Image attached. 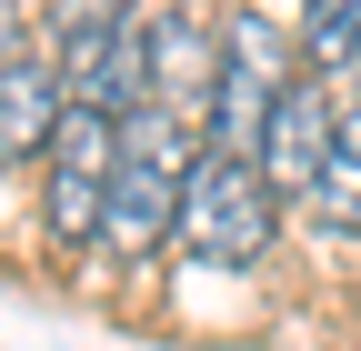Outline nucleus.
I'll return each instance as SVG.
<instances>
[{
    "label": "nucleus",
    "mask_w": 361,
    "mask_h": 351,
    "mask_svg": "<svg viewBox=\"0 0 361 351\" xmlns=\"http://www.w3.org/2000/svg\"><path fill=\"white\" fill-rule=\"evenodd\" d=\"M211 151V130L201 121H180V111H121V161H111V211H101V241L121 261H141L171 241L180 221V181H191V161Z\"/></svg>",
    "instance_id": "f257e3e1"
},
{
    "label": "nucleus",
    "mask_w": 361,
    "mask_h": 351,
    "mask_svg": "<svg viewBox=\"0 0 361 351\" xmlns=\"http://www.w3.org/2000/svg\"><path fill=\"white\" fill-rule=\"evenodd\" d=\"M271 231H281V191L261 181V161L251 151H201L191 161V181H180V221H171V241L191 251V261H261L271 251Z\"/></svg>",
    "instance_id": "f03ea898"
},
{
    "label": "nucleus",
    "mask_w": 361,
    "mask_h": 351,
    "mask_svg": "<svg viewBox=\"0 0 361 351\" xmlns=\"http://www.w3.org/2000/svg\"><path fill=\"white\" fill-rule=\"evenodd\" d=\"M291 91H301V40L281 20H261V11L221 20V80H211V111H201L211 151H261V121Z\"/></svg>",
    "instance_id": "7ed1b4c3"
},
{
    "label": "nucleus",
    "mask_w": 361,
    "mask_h": 351,
    "mask_svg": "<svg viewBox=\"0 0 361 351\" xmlns=\"http://www.w3.org/2000/svg\"><path fill=\"white\" fill-rule=\"evenodd\" d=\"M111 161H121V121H101V111H61L51 151H40V231H51V251H90V241H101Z\"/></svg>",
    "instance_id": "20e7f679"
},
{
    "label": "nucleus",
    "mask_w": 361,
    "mask_h": 351,
    "mask_svg": "<svg viewBox=\"0 0 361 351\" xmlns=\"http://www.w3.org/2000/svg\"><path fill=\"white\" fill-rule=\"evenodd\" d=\"M130 30H141V101L201 121L211 80H221V30L191 11V0H151V11H130Z\"/></svg>",
    "instance_id": "39448f33"
},
{
    "label": "nucleus",
    "mask_w": 361,
    "mask_h": 351,
    "mask_svg": "<svg viewBox=\"0 0 361 351\" xmlns=\"http://www.w3.org/2000/svg\"><path fill=\"white\" fill-rule=\"evenodd\" d=\"M331 121H341V111H331V80H322V70H301V91L261 121V151H251V161H261V181L281 191V201L322 181V161H331Z\"/></svg>",
    "instance_id": "423d86ee"
},
{
    "label": "nucleus",
    "mask_w": 361,
    "mask_h": 351,
    "mask_svg": "<svg viewBox=\"0 0 361 351\" xmlns=\"http://www.w3.org/2000/svg\"><path fill=\"white\" fill-rule=\"evenodd\" d=\"M51 130H61V80H51V61L0 51V171H11V161H40Z\"/></svg>",
    "instance_id": "0eeeda50"
},
{
    "label": "nucleus",
    "mask_w": 361,
    "mask_h": 351,
    "mask_svg": "<svg viewBox=\"0 0 361 351\" xmlns=\"http://www.w3.org/2000/svg\"><path fill=\"white\" fill-rule=\"evenodd\" d=\"M331 161H322V181H311L301 201H311V221L322 231H341V241H361V101H341L331 91Z\"/></svg>",
    "instance_id": "6e6552de"
},
{
    "label": "nucleus",
    "mask_w": 361,
    "mask_h": 351,
    "mask_svg": "<svg viewBox=\"0 0 361 351\" xmlns=\"http://www.w3.org/2000/svg\"><path fill=\"white\" fill-rule=\"evenodd\" d=\"M301 20H311V51H322L331 70L361 51V0H301Z\"/></svg>",
    "instance_id": "1a4fd4ad"
},
{
    "label": "nucleus",
    "mask_w": 361,
    "mask_h": 351,
    "mask_svg": "<svg viewBox=\"0 0 361 351\" xmlns=\"http://www.w3.org/2000/svg\"><path fill=\"white\" fill-rule=\"evenodd\" d=\"M130 20V0H51V40H80V30H111Z\"/></svg>",
    "instance_id": "9d476101"
},
{
    "label": "nucleus",
    "mask_w": 361,
    "mask_h": 351,
    "mask_svg": "<svg viewBox=\"0 0 361 351\" xmlns=\"http://www.w3.org/2000/svg\"><path fill=\"white\" fill-rule=\"evenodd\" d=\"M191 11H201V0H191Z\"/></svg>",
    "instance_id": "9b49d317"
}]
</instances>
